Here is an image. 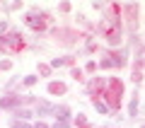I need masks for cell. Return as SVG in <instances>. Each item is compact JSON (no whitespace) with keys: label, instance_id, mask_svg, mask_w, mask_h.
<instances>
[{"label":"cell","instance_id":"cell-1","mask_svg":"<svg viewBox=\"0 0 145 128\" xmlns=\"http://www.w3.org/2000/svg\"><path fill=\"white\" fill-rule=\"evenodd\" d=\"M99 31L104 34V39L109 44H119L121 41V7L119 5H109L106 20L99 24Z\"/></svg>","mask_w":145,"mask_h":128},{"label":"cell","instance_id":"cell-2","mask_svg":"<svg viewBox=\"0 0 145 128\" xmlns=\"http://www.w3.org/2000/svg\"><path fill=\"white\" fill-rule=\"evenodd\" d=\"M121 94H123V85H121V80H109L106 85V92H104V97H106V104L109 106H121Z\"/></svg>","mask_w":145,"mask_h":128},{"label":"cell","instance_id":"cell-3","mask_svg":"<svg viewBox=\"0 0 145 128\" xmlns=\"http://www.w3.org/2000/svg\"><path fill=\"white\" fill-rule=\"evenodd\" d=\"M24 48V41H22L20 34H7V36H0V51H7V53H17Z\"/></svg>","mask_w":145,"mask_h":128},{"label":"cell","instance_id":"cell-4","mask_svg":"<svg viewBox=\"0 0 145 128\" xmlns=\"http://www.w3.org/2000/svg\"><path fill=\"white\" fill-rule=\"evenodd\" d=\"M27 24H29L31 29H39V31H41V29H46L48 17H46V15H39V17H36V15H31L29 20H27Z\"/></svg>","mask_w":145,"mask_h":128},{"label":"cell","instance_id":"cell-5","mask_svg":"<svg viewBox=\"0 0 145 128\" xmlns=\"http://www.w3.org/2000/svg\"><path fill=\"white\" fill-rule=\"evenodd\" d=\"M138 10H135V5H126V22H128V27H131V31H135L138 29Z\"/></svg>","mask_w":145,"mask_h":128},{"label":"cell","instance_id":"cell-6","mask_svg":"<svg viewBox=\"0 0 145 128\" xmlns=\"http://www.w3.org/2000/svg\"><path fill=\"white\" fill-rule=\"evenodd\" d=\"M48 92H51V94H63V92H65V85H61V82H51V85H48Z\"/></svg>","mask_w":145,"mask_h":128},{"label":"cell","instance_id":"cell-7","mask_svg":"<svg viewBox=\"0 0 145 128\" xmlns=\"http://www.w3.org/2000/svg\"><path fill=\"white\" fill-rule=\"evenodd\" d=\"M17 102H20L17 97H7V99H3L0 104H3V106H12V104H17Z\"/></svg>","mask_w":145,"mask_h":128},{"label":"cell","instance_id":"cell-8","mask_svg":"<svg viewBox=\"0 0 145 128\" xmlns=\"http://www.w3.org/2000/svg\"><path fill=\"white\" fill-rule=\"evenodd\" d=\"M15 128H31V126H27V123H15Z\"/></svg>","mask_w":145,"mask_h":128}]
</instances>
